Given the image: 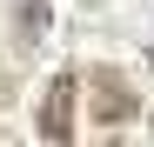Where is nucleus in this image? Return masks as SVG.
Masks as SVG:
<instances>
[{
  "mask_svg": "<svg viewBox=\"0 0 154 147\" xmlns=\"http://www.w3.org/2000/svg\"><path fill=\"white\" fill-rule=\"evenodd\" d=\"M134 114H141V100H134V87L121 80V67H87V120L127 127Z\"/></svg>",
  "mask_w": 154,
  "mask_h": 147,
  "instance_id": "nucleus-1",
  "label": "nucleus"
},
{
  "mask_svg": "<svg viewBox=\"0 0 154 147\" xmlns=\"http://www.w3.org/2000/svg\"><path fill=\"white\" fill-rule=\"evenodd\" d=\"M74 94H81V80H74V74H54V80H47V94H40V140H74Z\"/></svg>",
  "mask_w": 154,
  "mask_h": 147,
  "instance_id": "nucleus-2",
  "label": "nucleus"
},
{
  "mask_svg": "<svg viewBox=\"0 0 154 147\" xmlns=\"http://www.w3.org/2000/svg\"><path fill=\"white\" fill-rule=\"evenodd\" d=\"M20 34H27V40L47 34V0H27V7H20Z\"/></svg>",
  "mask_w": 154,
  "mask_h": 147,
  "instance_id": "nucleus-3",
  "label": "nucleus"
}]
</instances>
